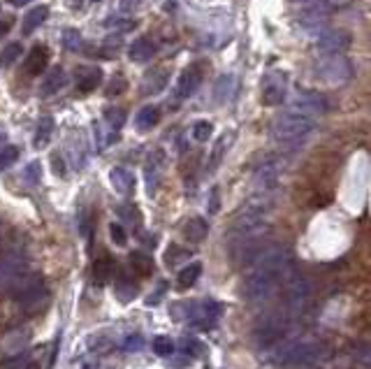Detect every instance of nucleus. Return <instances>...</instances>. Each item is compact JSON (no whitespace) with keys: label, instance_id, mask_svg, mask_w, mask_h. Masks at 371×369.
Here are the masks:
<instances>
[{"label":"nucleus","instance_id":"40","mask_svg":"<svg viewBox=\"0 0 371 369\" xmlns=\"http://www.w3.org/2000/svg\"><path fill=\"white\" fill-rule=\"evenodd\" d=\"M140 5H142V0H121V10H123L126 14L128 12H135Z\"/></svg>","mask_w":371,"mask_h":369},{"label":"nucleus","instance_id":"31","mask_svg":"<svg viewBox=\"0 0 371 369\" xmlns=\"http://www.w3.org/2000/svg\"><path fill=\"white\" fill-rule=\"evenodd\" d=\"M211 133H214V126H211L209 121H198L193 126V130H191L195 142H209Z\"/></svg>","mask_w":371,"mask_h":369},{"label":"nucleus","instance_id":"11","mask_svg":"<svg viewBox=\"0 0 371 369\" xmlns=\"http://www.w3.org/2000/svg\"><path fill=\"white\" fill-rule=\"evenodd\" d=\"M351 42L353 37L342 31V28H337V31H321L316 35V44L325 54H342V51L351 47Z\"/></svg>","mask_w":371,"mask_h":369},{"label":"nucleus","instance_id":"26","mask_svg":"<svg viewBox=\"0 0 371 369\" xmlns=\"http://www.w3.org/2000/svg\"><path fill=\"white\" fill-rule=\"evenodd\" d=\"M130 267H133L140 276H149L151 272H154V260H151V255H147V253L133 251V253H130Z\"/></svg>","mask_w":371,"mask_h":369},{"label":"nucleus","instance_id":"24","mask_svg":"<svg viewBox=\"0 0 371 369\" xmlns=\"http://www.w3.org/2000/svg\"><path fill=\"white\" fill-rule=\"evenodd\" d=\"M158 119H161V112H158V107H154V105H147V107L140 109L135 123H137V130L147 133V130H151V128L158 123Z\"/></svg>","mask_w":371,"mask_h":369},{"label":"nucleus","instance_id":"29","mask_svg":"<svg viewBox=\"0 0 371 369\" xmlns=\"http://www.w3.org/2000/svg\"><path fill=\"white\" fill-rule=\"evenodd\" d=\"M328 17H330V5L328 3H318L313 7H309V10L302 14V21H309V24L318 26V21L328 19Z\"/></svg>","mask_w":371,"mask_h":369},{"label":"nucleus","instance_id":"2","mask_svg":"<svg viewBox=\"0 0 371 369\" xmlns=\"http://www.w3.org/2000/svg\"><path fill=\"white\" fill-rule=\"evenodd\" d=\"M313 128H316V119L302 116V114H297V112L285 107L281 112V116H278L274 126H271V135H274V140L278 142V145H290V142L306 137Z\"/></svg>","mask_w":371,"mask_h":369},{"label":"nucleus","instance_id":"13","mask_svg":"<svg viewBox=\"0 0 371 369\" xmlns=\"http://www.w3.org/2000/svg\"><path fill=\"white\" fill-rule=\"evenodd\" d=\"M17 302H19V307L24 309L26 314L40 311V309L49 302V290H47V286H44V281L37 283V286H33V288L26 290L24 295L17 297Z\"/></svg>","mask_w":371,"mask_h":369},{"label":"nucleus","instance_id":"20","mask_svg":"<svg viewBox=\"0 0 371 369\" xmlns=\"http://www.w3.org/2000/svg\"><path fill=\"white\" fill-rule=\"evenodd\" d=\"M65 70L63 67H54L47 77H44V81H42V86H40V93L47 98V95H54V93H58L60 88L65 86Z\"/></svg>","mask_w":371,"mask_h":369},{"label":"nucleus","instance_id":"44","mask_svg":"<svg viewBox=\"0 0 371 369\" xmlns=\"http://www.w3.org/2000/svg\"><path fill=\"white\" fill-rule=\"evenodd\" d=\"M163 293H165V283H161V288H158V293H156V295H151V297L147 300V302H149V304H158V302H161V300H163Z\"/></svg>","mask_w":371,"mask_h":369},{"label":"nucleus","instance_id":"17","mask_svg":"<svg viewBox=\"0 0 371 369\" xmlns=\"http://www.w3.org/2000/svg\"><path fill=\"white\" fill-rule=\"evenodd\" d=\"M49 63V54L47 49L40 47V44H35L33 49H30V54L26 58V72L33 74V77H37L40 72H44V67H47Z\"/></svg>","mask_w":371,"mask_h":369},{"label":"nucleus","instance_id":"39","mask_svg":"<svg viewBox=\"0 0 371 369\" xmlns=\"http://www.w3.org/2000/svg\"><path fill=\"white\" fill-rule=\"evenodd\" d=\"M109 232H112V239H114V242H116L119 246H123V244L128 242V237H126V230H123V225H121V223H112Z\"/></svg>","mask_w":371,"mask_h":369},{"label":"nucleus","instance_id":"35","mask_svg":"<svg viewBox=\"0 0 371 369\" xmlns=\"http://www.w3.org/2000/svg\"><path fill=\"white\" fill-rule=\"evenodd\" d=\"M188 255H191V253H188L186 248L172 244V246L168 248V253H165V262H168V265H177L179 260H186Z\"/></svg>","mask_w":371,"mask_h":369},{"label":"nucleus","instance_id":"16","mask_svg":"<svg viewBox=\"0 0 371 369\" xmlns=\"http://www.w3.org/2000/svg\"><path fill=\"white\" fill-rule=\"evenodd\" d=\"M154 51H156V47L149 37H137V40L130 44V49H128V58H130L133 63H147V61H151Z\"/></svg>","mask_w":371,"mask_h":369},{"label":"nucleus","instance_id":"4","mask_svg":"<svg viewBox=\"0 0 371 369\" xmlns=\"http://www.w3.org/2000/svg\"><path fill=\"white\" fill-rule=\"evenodd\" d=\"M285 330L288 323L281 314H264L255 326V342L260 349H267V346L276 344L285 335Z\"/></svg>","mask_w":371,"mask_h":369},{"label":"nucleus","instance_id":"37","mask_svg":"<svg viewBox=\"0 0 371 369\" xmlns=\"http://www.w3.org/2000/svg\"><path fill=\"white\" fill-rule=\"evenodd\" d=\"M24 177H26L28 184H37V182H40V177H42V165L37 163V161L28 163L26 170H24Z\"/></svg>","mask_w":371,"mask_h":369},{"label":"nucleus","instance_id":"23","mask_svg":"<svg viewBox=\"0 0 371 369\" xmlns=\"http://www.w3.org/2000/svg\"><path fill=\"white\" fill-rule=\"evenodd\" d=\"M230 142H232V133H228V135H221L218 137V142L214 145V152H211V156H209V172H214L218 165L223 163V158H225V154H228V149H230Z\"/></svg>","mask_w":371,"mask_h":369},{"label":"nucleus","instance_id":"27","mask_svg":"<svg viewBox=\"0 0 371 369\" xmlns=\"http://www.w3.org/2000/svg\"><path fill=\"white\" fill-rule=\"evenodd\" d=\"M51 133H54V121H51L49 116L40 119V126H37V133H35V147H37V149L47 147Z\"/></svg>","mask_w":371,"mask_h":369},{"label":"nucleus","instance_id":"33","mask_svg":"<svg viewBox=\"0 0 371 369\" xmlns=\"http://www.w3.org/2000/svg\"><path fill=\"white\" fill-rule=\"evenodd\" d=\"M21 51H24L21 42H12L10 47L3 49V54H0V63H3V65H12L21 56Z\"/></svg>","mask_w":371,"mask_h":369},{"label":"nucleus","instance_id":"9","mask_svg":"<svg viewBox=\"0 0 371 369\" xmlns=\"http://www.w3.org/2000/svg\"><path fill=\"white\" fill-rule=\"evenodd\" d=\"M200 81H202V67H200V65L186 67V70L181 72V77H179V81H177V86H174V93H172L174 107H177L179 102L188 100V98H191L195 91H198Z\"/></svg>","mask_w":371,"mask_h":369},{"label":"nucleus","instance_id":"18","mask_svg":"<svg viewBox=\"0 0 371 369\" xmlns=\"http://www.w3.org/2000/svg\"><path fill=\"white\" fill-rule=\"evenodd\" d=\"M109 182L114 186V191H119L121 195H128L135 188V177L130 170L126 168H114L109 172Z\"/></svg>","mask_w":371,"mask_h":369},{"label":"nucleus","instance_id":"25","mask_svg":"<svg viewBox=\"0 0 371 369\" xmlns=\"http://www.w3.org/2000/svg\"><path fill=\"white\" fill-rule=\"evenodd\" d=\"M47 14H49V7H33L30 12H26L24 17V33H33L35 28H40L44 21H47Z\"/></svg>","mask_w":371,"mask_h":369},{"label":"nucleus","instance_id":"22","mask_svg":"<svg viewBox=\"0 0 371 369\" xmlns=\"http://www.w3.org/2000/svg\"><path fill=\"white\" fill-rule=\"evenodd\" d=\"M234 91H237V79L232 77V74H223L221 79L216 81V102H230Z\"/></svg>","mask_w":371,"mask_h":369},{"label":"nucleus","instance_id":"15","mask_svg":"<svg viewBox=\"0 0 371 369\" xmlns=\"http://www.w3.org/2000/svg\"><path fill=\"white\" fill-rule=\"evenodd\" d=\"M74 81H77V88L81 93H88V91H93L95 86H100L102 70H100V67H93V65L79 67V70L74 72Z\"/></svg>","mask_w":371,"mask_h":369},{"label":"nucleus","instance_id":"28","mask_svg":"<svg viewBox=\"0 0 371 369\" xmlns=\"http://www.w3.org/2000/svg\"><path fill=\"white\" fill-rule=\"evenodd\" d=\"M200 274H202V265H200V262H191V265L184 267L179 272V286H181V288H188V286H193L195 281H198Z\"/></svg>","mask_w":371,"mask_h":369},{"label":"nucleus","instance_id":"7","mask_svg":"<svg viewBox=\"0 0 371 369\" xmlns=\"http://www.w3.org/2000/svg\"><path fill=\"white\" fill-rule=\"evenodd\" d=\"M309 302H311V283H309L304 276H292V281L288 283V293H285L288 311L302 314Z\"/></svg>","mask_w":371,"mask_h":369},{"label":"nucleus","instance_id":"42","mask_svg":"<svg viewBox=\"0 0 371 369\" xmlns=\"http://www.w3.org/2000/svg\"><path fill=\"white\" fill-rule=\"evenodd\" d=\"M126 349H128V351H140V349H142V337H140V335L130 337V339L126 342Z\"/></svg>","mask_w":371,"mask_h":369},{"label":"nucleus","instance_id":"38","mask_svg":"<svg viewBox=\"0 0 371 369\" xmlns=\"http://www.w3.org/2000/svg\"><path fill=\"white\" fill-rule=\"evenodd\" d=\"M116 290H119V295L123 297V300H130L135 293H137V288H135V283H130L128 279H121V281L116 283Z\"/></svg>","mask_w":371,"mask_h":369},{"label":"nucleus","instance_id":"36","mask_svg":"<svg viewBox=\"0 0 371 369\" xmlns=\"http://www.w3.org/2000/svg\"><path fill=\"white\" fill-rule=\"evenodd\" d=\"M17 158H19V149L17 147H3V152H0V170L14 165Z\"/></svg>","mask_w":371,"mask_h":369},{"label":"nucleus","instance_id":"46","mask_svg":"<svg viewBox=\"0 0 371 369\" xmlns=\"http://www.w3.org/2000/svg\"><path fill=\"white\" fill-rule=\"evenodd\" d=\"M10 3L14 5V7H24V5H28L30 0H10Z\"/></svg>","mask_w":371,"mask_h":369},{"label":"nucleus","instance_id":"30","mask_svg":"<svg viewBox=\"0 0 371 369\" xmlns=\"http://www.w3.org/2000/svg\"><path fill=\"white\" fill-rule=\"evenodd\" d=\"M126 119H128V114L121 107H109L107 112H104V121H107L112 130H121L126 123Z\"/></svg>","mask_w":371,"mask_h":369},{"label":"nucleus","instance_id":"32","mask_svg":"<svg viewBox=\"0 0 371 369\" xmlns=\"http://www.w3.org/2000/svg\"><path fill=\"white\" fill-rule=\"evenodd\" d=\"M60 40H63V47L67 51H77L81 44V35H79V31H74V28H65Z\"/></svg>","mask_w":371,"mask_h":369},{"label":"nucleus","instance_id":"14","mask_svg":"<svg viewBox=\"0 0 371 369\" xmlns=\"http://www.w3.org/2000/svg\"><path fill=\"white\" fill-rule=\"evenodd\" d=\"M170 84V67H154L151 72L144 74V81H142V93L144 95H156L165 91V86Z\"/></svg>","mask_w":371,"mask_h":369},{"label":"nucleus","instance_id":"19","mask_svg":"<svg viewBox=\"0 0 371 369\" xmlns=\"http://www.w3.org/2000/svg\"><path fill=\"white\" fill-rule=\"evenodd\" d=\"M207 232H209V223L204 221L202 216H195V218H191V221L184 225V237L188 239V242H193V244L204 242Z\"/></svg>","mask_w":371,"mask_h":369},{"label":"nucleus","instance_id":"21","mask_svg":"<svg viewBox=\"0 0 371 369\" xmlns=\"http://www.w3.org/2000/svg\"><path fill=\"white\" fill-rule=\"evenodd\" d=\"M112 276H114V258H109V255H100V258L93 262L95 283H107Z\"/></svg>","mask_w":371,"mask_h":369},{"label":"nucleus","instance_id":"41","mask_svg":"<svg viewBox=\"0 0 371 369\" xmlns=\"http://www.w3.org/2000/svg\"><path fill=\"white\" fill-rule=\"evenodd\" d=\"M10 28H12V17H0V40L10 33Z\"/></svg>","mask_w":371,"mask_h":369},{"label":"nucleus","instance_id":"48","mask_svg":"<svg viewBox=\"0 0 371 369\" xmlns=\"http://www.w3.org/2000/svg\"><path fill=\"white\" fill-rule=\"evenodd\" d=\"M95 3H97V0H95Z\"/></svg>","mask_w":371,"mask_h":369},{"label":"nucleus","instance_id":"3","mask_svg":"<svg viewBox=\"0 0 371 369\" xmlns=\"http://www.w3.org/2000/svg\"><path fill=\"white\" fill-rule=\"evenodd\" d=\"M316 74L325 84H332V86L346 84L353 77V63L344 54H328L323 61H318Z\"/></svg>","mask_w":371,"mask_h":369},{"label":"nucleus","instance_id":"45","mask_svg":"<svg viewBox=\"0 0 371 369\" xmlns=\"http://www.w3.org/2000/svg\"><path fill=\"white\" fill-rule=\"evenodd\" d=\"M218 209V188H214V191H211V207H209V212L214 214Z\"/></svg>","mask_w":371,"mask_h":369},{"label":"nucleus","instance_id":"47","mask_svg":"<svg viewBox=\"0 0 371 369\" xmlns=\"http://www.w3.org/2000/svg\"><path fill=\"white\" fill-rule=\"evenodd\" d=\"M0 246H3V242H0Z\"/></svg>","mask_w":371,"mask_h":369},{"label":"nucleus","instance_id":"34","mask_svg":"<svg viewBox=\"0 0 371 369\" xmlns=\"http://www.w3.org/2000/svg\"><path fill=\"white\" fill-rule=\"evenodd\" d=\"M154 353L158 356L168 358V356H174V344L170 337H156L154 339Z\"/></svg>","mask_w":371,"mask_h":369},{"label":"nucleus","instance_id":"10","mask_svg":"<svg viewBox=\"0 0 371 369\" xmlns=\"http://www.w3.org/2000/svg\"><path fill=\"white\" fill-rule=\"evenodd\" d=\"M283 95H285V74L278 72V70L264 74V79H262V102L267 105V107H276V105L283 102Z\"/></svg>","mask_w":371,"mask_h":369},{"label":"nucleus","instance_id":"6","mask_svg":"<svg viewBox=\"0 0 371 369\" xmlns=\"http://www.w3.org/2000/svg\"><path fill=\"white\" fill-rule=\"evenodd\" d=\"M288 109L297 112L302 116H309V119H321L325 112H328V100L321 95V93H313V91H304V93H297L288 105Z\"/></svg>","mask_w":371,"mask_h":369},{"label":"nucleus","instance_id":"5","mask_svg":"<svg viewBox=\"0 0 371 369\" xmlns=\"http://www.w3.org/2000/svg\"><path fill=\"white\" fill-rule=\"evenodd\" d=\"M26 265H28V260L21 251H10L0 258V293H7V295H10L14 281H17L24 272H28Z\"/></svg>","mask_w":371,"mask_h":369},{"label":"nucleus","instance_id":"43","mask_svg":"<svg viewBox=\"0 0 371 369\" xmlns=\"http://www.w3.org/2000/svg\"><path fill=\"white\" fill-rule=\"evenodd\" d=\"M51 161H54V172H56L58 177H63V175H65V163H63V158L56 154L54 158H51Z\"/></svg>","mask_w":371,"mask_h":369},{"label":"nucleus","instance_id":"8","mask_svg":"<svg viewBox=\"0 0 371 369\" xmlns=\"http://www.w3.org/2000/svg\"><path fill=\"white\" fill-rule=\"evenodd\" d=\"M323 346L321 344H295L288 346V349L276 358V363L281 365H309L313 360L321 358Z\"/></svg>","mask_w":371,"mask_h":369},{"label":"nucleus","instance_id":"12","mask_svg":"<svg viewBox=\"0 0 371 369\" xmlns=\"http://www.w3.org/2000/svg\"><path fill=\"white\" fill-rule=\"evenodd\" d=\"M281 170H283V163H278V161L262 163L253 175V182H255L257 191H271V188L276 186L278 177H281Z\"/></svg>","mask_w":371,"mask_h":369},{"label":"nucleus","instance_id":"1","mask_svg":"<svg viewBox=\"0 0 371 369\" xmlns=\"http://www.w3.org/2000/svg\"><path fill=\"white\" fill-rule=\"evenodd\" d=\"M292 272V253L288 248H267L255 258L251 274L244 281V297L248 302H262L271 293L281 279Z\"/></svg>","mask_w":371,"mask_h":369}]
</instances>
